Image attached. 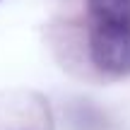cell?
Wrapping results in <instances>:
<instances>
[{
	"mask_svg": "<svg viewBox=\"0 0 130 130\" xmlns=\"http://www.w3.org/2000/svg\"><path fill=\"white\" fill-rule=\"evenodd\" d=\"M84 48L89 65L104 79L130 75V27L89 19L84 29Z\"/></svg>",
	"mask_w": 130,
	"mask_h": 130,
	"instance_id": "cell-1",
	"label": "cell"
},
{
	"mask_svg": "<svg viewBox=\"0 0 130 130\" xmlns=\"http://www.w3.org/2000/svg\"><path fill=\"white\" fill-rule=\"evenodd\" d=\"M87 17L106 24L130 27V0H87Z\"/></svg>",
	"mask_w": 130,
	"mask_h": 130,
	"instance_id": "cell-3",
	"label": "cell"
},
{
	"mask_svg": "<svg viewBox=\"0 0 130 130\" xmlns=\"http://www.w3.org/2000/svg\"><path fill=\"white\" fill-rule=\"evenodd\" d=\"M0 130H53L48 106L29 92L0 94Z\"/></svg>",
	"mask_w": 130,
	"mask_h": 130,
	"instance_id": "cell-2",
	"label": "cell"
}]
</instances>
